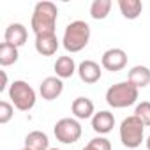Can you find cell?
<instances>
[{
    "label": "cell",
    "instance_id": "cell-1",
    "mask_svg": "<svg viewBox=\"0 0 150 150\" xmlns=\"http://www.w3.org/2000/svg\"><path fill=\"white\" fill-rule=\"evenodd\" d=\"M57 18H58V9L53 2H37L32 13V20H30V27L37 35H51L55 34V27H57Z\"/></svg>",
    "mask_w": 150,
    "mask_h": 150
},
{
    "label": "cell",
    "instance_id": "cell-2",
    "mask_svg": "<svg viewBox=\"0 0 150 150\" xmlns=\"http://www.w3.org/2000/svg\"><path fill=\"white\" fill-rule=\"evenodd\" d=\"M88 41H90V27H88V23L81 21V20H76V21H71L65 27L64 37H62V46L69 53H78V51L87 48Z\"/></svg>",
    "mask_w": 150,
    "mask_h": 150
},
{
    "label": "cell",
    "instance_id": "cell-3",
    "mask_svg": "<svg viewBox=\"0 0 150 150\" xmlns=\"http://www.w3.org/2000/svg\"><path fill=\"white\" fill-rule=\"evenodd\" d=\"M138 96H139V90L131 81H120L111 85L106 90V103L115 110H122V108L132 106L138 101Z\"/></svg>",
    "mask_w": 150,
    "mask_h": 150
},
{
    "label": "cell",
    "instance_id": "cell-4",
    "mask_svg": "<svg viewBox=\"0 0 150 150\" xmlns=\"http://www.w3.org/2000/svg\"><path fill=\"white\" fill-rule=\"evenodd\" d=\"M145 138V124L136 117L131 115L122 120L120 124V141L125 148H138Z\"/></svg>",
    "mask_w": 150,
    "mask_h": 150
},
{
    "label": "cell",
    "instance_id": "cell-5",
    "mask_svg": "<svg viewBox=\"0 0 150 150\" xmlns=\"http://www.w3.org/2000/svg\"><path fill=\"white\" fill-rule=\"evenodd\" d=\"M9 99L20 111H30L35 106V90L23 80H16L9 87Z\"/></svg>",
    "mask_w": 150,
    "mask_h": 150
},
{
    "label": "cell",
    "instance_id": "cell-6",
    "mask_svg": "<svg viewBox=\"0 0 150 150\" xmlns=\"http://www.w3.org/2000/svg\"><path fill=\"white\" fill-rule=\"evenodd\" d=\"M53 132H55L57 141H60L64 145H72L81 138L83 129H81V125L76 118H60L55 124Z\"/></svg>",
    "mask_w": 150,
    "mask_h": 150
},
{
    "label": "cell",
    "instance_id": "cell-7",
    "mask_svg": "<svg viewBox=\"0 0 150 150\" xmlns=\"http://www.w3.org/2000/svg\"><path fill=\"white\" fill-rule=\"evenodd\" d=\"M127 65V53L122 48H110L101 57V67L111 72H118Z\"/></svg>",
    "mask_w": 150,
    "mask_h": 150
},
{
    "label": "cell",
    "instance_id": "cell-8",
    "mask_svg": "<svg viewBox=\"0 0 150 150\" xmlns=\"http://www.w3.org/2000/svg\"><path fill=\"white\" fill-rule=\"evenodd\" d=\"M64 92V81L58 76H48L42 80L41 87H39V94L44 101H55L57 97H60Z\"/></svg>",
    "mask_w": 150,
    "mask_h": 150
},
{
    "label": "cell",
    "instance_id": "cell-9",
    "mask_svg": "<svg viewBox=\"0 0 150 150\" xmlns=\"http://www.w3.org/2000/svg\"><path fill=\"white\" fill-rule=\"evenodd\" d=\"M78 74H80V80L83 83H88V85H94L101 80L103 76V67L94 62V60H83L80 65H78Z\"/></svg>",
    "mask_w": 150,
    "mask_h": 150
},
{
    "label": "cell",
    "instance_id": "cell-10",
    "mask_svg": "<svg viewBox=\"0 0 150 150\" xmlns=\"http://www.w3.org/2000/svg\"><path fill=\"white\" fill-rule=\"evenodd\" d=\"M27 37H28V32H27L25 25H21V23H11V25L6 28L4 42L20 48V46H23V44L27 42Z\"/></svg>",
    "mask_w": 150,
    "mask_h": 150
},
{
    "label": "cell",
    "instance_id": "cell-11",
    "mask_svg": "<svg viewBox=\"0 0 150 150\" xmlns=\"http://www.w3.org/2000/svg\"><path fill=\"white\" fill-rule=\"evenodd\" d=\"M71 110H72V115L78 120H87V118H92L96 115L94 103L88 97H76L71 104Z\"/></svg>",
    "mask_w": 150,
    "mask_h": 150
},
{
    "label": "cell",
    "instance_id": "cell-12",
    "mask_svg": "<svg viewBox=\"0 0 150 150\" xmlns=\"http://www.w3.org/2000/svg\"><path fill=\"white\" fill-rule=\"evenodd\" d=\"M35 51L42 57H51L58 50V39L55 34L51 35H37L35 37Z\"/></svg>",
    "mask_w": 150,
    "mask_h": 150
},
{
    "label": "cell",
    "instance_id": "cell-13",
    "mask_svg": "<svg viewBox=\"0 0 150 150\" xmlns=\"http://www.w3.org/2000/svg\"><path fill=\"white\" fill-rule=\"evenodd\" d=\"M115 127V117L110 111H99L92 117V129L97 134H108Z\"/></svg>",
    "mask_w": 150,
    "mask_h": 150
},
{
    "label": "cell",
    "instance_id": "cell-14",
    "mask_svg": "<svg viewBox=\"0 0 150 150\" xmlns=\"http://www.w3.org/2000/svg\"><path fill=\"white\" fill-rule=\"evenodd\" d=\"M127 81H131L138 90L148 87L150 85V69L146 65H134L127 74Z\"/></svg>",
    "mask_w": 150,
    "mask_h": 150
},
{
    "label": "cell",
    "instance_id": "cell-15",
    "mask_svg": "<svg viewBox=\"0 0 150 150\" xmlns=\"http://www.w3.org/2000/svg\"><path fill=\"white\" fill-rule=\"evenodd\" d=\"M55 72H57V76L60 80H65V78H71L74 72H76V62H74L72 57L69 55H64V57H58L57 62H55Z\"/></svg>",
    "mask_w": 150,
    "mask_h": 150
},
{
    "label": "cell",
    "instance_id": "cell-16",
    "mask_svg": "<svg viewBox=\"0 0 150 150\" xmlns=\"http://www.w3.org/2000/svg\"><path fill=\"white\" fill-rule=\"evenodd\" d=\"M25 146L30 150H50V138L42 131H32L25 136Z\"/></svg>",
    "mask_w": 150,
    "mask_h": 150
},
{
    "label": "cell",
    "instance_id": "cell-17",
    "mask_svg": "<svg viewBox=\"0 0 150 150\" xmlns=\"http://www.w3.org/2000/svg\"><path fill=\"white\" fill-rule=\"evenodd\" d=\"M118 9L125 20H136L143 11V4L139 0H118Z\"/></svg>",
    "mask_w": 150,
    "mask_h": 150
},
{
    "label": "cell",
    "instance_id": "cell-18",
    "mask_svg": "<svg viewBox=\"0 0 150 150\" xmlns=\"http://www.w3.org/2000/svg\"><path fill=\"white\" fill-rule=\"evenodd\" d=\"M18 58H20V51L16 46L7 44V42L0 44V65H4V67L13 65L18 62Z\"/></svg>",
    "mask_w": 150,
    "mask_h": 150
},
{
    "label": "cell",
    "instance_id": "cell-19",
    "mask_svg": "<svg viewBox=\"0 0 150 150\" xmlns=\"http://www.w3.org/2000/svg\"><path fill=\"white\" fill-rule=\"evenodd\" d=\"M111 9V0H94L90 6V16L92 20H106Z\"/></svg>",
    "mask_w": 150,
    "mask_h": 150
},
{
    "label": "cell",
    "instance_id": "cell-20",
    "mask_svg": "<svg viewBox=\"0 0 150 150\" xmlns=\"http://www.w3.org/2000/svg\"><path fill=\"white\" fill-rule=\"evenodd\" d=\"M134 115L145 124V127H150V103H148V101H141V103L136 106Z\"/></svg>",
    "mask_w": 150,
    "mask_h": 150
},
{
    "label": "cell",
    "instance_id": "cell-21",
    "mask_svg": "<svg viewBox=\"0 0 150 150\" xmlns=\"http://www.w3.org/2000/svg\"><path fill=\"white\" fill-rule=\"evenodd\" d=\"M81 150H111V143L104 136H97V138L90 139L88 145L85 148H81Z\"/></svg>",
    "mask_w": 150,
    "mask_h": 150
},
{
    "label": "cell",
    "instance_id": "cell-22",
    "mask_svg": "<svg viewBox=\"0 0 150 150\" xmlns=\"http://www.w3.org/2000/svg\"><path fill=\"white\" fill-rule=\"evenodd\" d=\"M14 115V108L11 103L7 101H2L0 103V124H7Z\"/></svg>",
    "mask_w": 150,
    "mask_h": 150
},
{
    "label": "cell",
    "instance_id": "cell-23",
    "mask_svg": "<svg viewBox=\"0 0 150 150\" xmlns=\"http://www.w3.org/2000/svg\"><path fill=\"white\" fill-rule=\"evenodd\" d=\"M6 87H7V74H6V71H2V85H0V92H4Z\"/></svg>",
    "mask_w": 150,
    "mask_h": 150
},
{
    "label": "cell",
    "instance_id": "cell-24",
    "mask_svg": "<svg viewBox=\"0 0 150 150\" xmlns=\"http://www.w3.org/2000/svg\"><path fill=\"white\" fill-rule=\"evenodd\" d=\"M146 150H150V136L146 138Z\"/></svg>",
    "mask_w": 150,
    "mask_h": 150
},
{
    "label": "cell",
    "instance_id": "cell-25",
    "mask_svg": "<svg viewBox=\"0 0 150 150\" xmlns=\"http://www.w3.org/2000/svg\"><path fill=\"white\" fill-rule=\"evenodd\" d=\"M20 150H30V148H27V146H23V148H20Z\"/></svg>",
    "mask_w": 150,
    "mask_h": 150
},
{
    "label": "cell",
    "instance_id": "cell-26",
    "mask_svg": "<svg viewBox=\"0 0 150 150\" xmlns=\"http://www.w3.org/2000/svg\"><path fill=\"white\" fill-rule=\"evenodd\" d=\"M50 150H60V148H50Z\"/></svg>",
    "mask_w": 150,
    "mask_h": 150
}]
</instances>
